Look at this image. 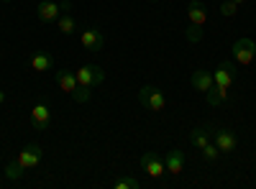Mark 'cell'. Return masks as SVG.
<instances>
[{
    "mask_svg": "<svg viewBox=\"0 0 256 189\" xmlns=\"http://www.w3.org/2000/svg\"><path fill=\"white\" fill-rule=\"evenodd\" d=\"M28 67H31L34 72H49V69L54 67V56H52L49 51H44V49H36V51H31V56H28Z\"/></svg>",
    "mask_w": 256,
    "mask_h": 189,
    "instance_id": "cell-12",
    "label": "cell"
},
{
    "mask_svg": "<svg viewBox=\"0 0 256 189\" xmlns=\"http://www.w3.org/2000/svg\"><path fill=\"white\" fill-rule=\"evenodd\" d=\"M0 3H10V0H0Z\"/></svg>",
    "mask_w": 256,
    "mask_h": 189,
    "instance_id": "cell-28",
    "label": "cell"
},
{
    "mask_svg": "<svg viewBox=\"0 0 256 189\" xmlns=\"http://www.w3.org/2000/svg\"><path fill=\"white\" fill-rule=\"evenodd\" d=\"M184 36H187L190 44H200V41H202V28H198V26H190V28L184 31Z\"/></svg>",
    "mask_w": 256,
    "mask_h": 189,
    "instance_id": "cell-23",
    "label": "cell"
},
{
    "mask_svg": "<svg viewBox=\"0 0 256 189\" xmlns=\"http://www.w3.org/2000/svg\"><path fill=\"white\" fill-rule=\"evenodd\" d=\"M164 169L172 174V177H180L184 172V151L180 149H172L166 156H164Z\"/></svg>",
    "mask_w": 256,
    "mask_h": 189,
    "instance_id": "cell-13",
    "label": "cell"
},
{
    "mask_svg": "<svg viewBox=\"0 0 256 189\" xmlns=\"http://www.w3.org/2000/svg\"><path fill=\"white\" fill-rule=\"evenodd\" d=\"M24 174H26V169L18 164V159H16V161H10V164L6 166V179H8V182H18Z\"/></svg>",
    "mask_w": 256,
    "mask_h": 189,
    "instance_id": "cell-18",
    "label": "cell"
},
{
    "mask_svg": "<svg viewBox=\"0 0 256 189\" xmlns=\"http://www.w3.org/2000/svg\"><path fill=\"white\" fill-rule=\"evenodd\" d=\"M59 15H62V5L54 3V0H41L36 5V18L41 23H56Z\"/></svg>",
    "mask_w": 256,
    "mask_h": 189,
    "instance_id": "cell-9",
    "label": "cell"
},
{
    "mask_svg": "<svg viewBox=\"0 0 256 189\" xmlns=\"http://www.w3.org/2000/svg\"><path fill=\"white\" fill-rule=\"evenodd\" d=\"M148 3H156V0H148Z\"/></svg>",
    "mask_w": 256,
    "mask_h": 189,
    "instance_id": "cell-29",
    "label": "cell"
},
{
    "mask_svg": "<svg viewBox=\"0 0 256 189\" xmlns=\"http://www.w3.org/2000/svg\"><path fill=\"white\" fill-rule=\"evenodd\" d=\"M72 97H74V102L84 105V102H90V100H92V90H90V87H77V90L72 92Z\"/></svg>",
    "mask_w": 256,
    "mask_h": 189,
    "instance_id": "cell-22",
    "label": "cell"
},
{
    "mask_svg": "<svg viewBox=\"0 0 256 189\" xmlns=\"http://www.w3.org/2000/svg\"><path fill=\"white\" fill-rule=\"evenodd\" d=\"M210 138H212V143L218 146L220 154H233V151H236V146H238L236 133L228 131V128H212V136Z\"/></svg>",
    "mask_w": 256,
    "mask_h": 189,
    "instance_id": "cell-7",
    "label": "cell"
},
{
    "mask_svg": "<svg viewBox=\"0 0 256 189\" xmlns=\"http://www.w3.org/2000/svg\"><path fill=\"white\" fill-rule=\"evenodd\" d=\"M59 5H62V13H70L72 10V0H62Z\"/></svg>",
    "mask_w": 256,
    "mask_h": 189,
    "instance_id": "cell-25",
    "label": "cell"
},
{
    "mask_svg": "<svg viewBox=\"0 0 256 189\" xmlns=\"http://www.w3.org/2000/svg\"><path fill=\"white\" fill-rule=\"evenodd\" d=\"M230 56H233V61H236V64L248 67L251 61L256 59V41H254V38H238L236 44L230 46Z\"/></svg>",
    "mask_w": 256,
    "mask_h": 189,
    "instance_id": "cell-3",
    "label": "cell"
},
{
    "mask_svg": "<svg viewBox=\"0 0 256 189\" xmlns=\"http://www.w3.org/2000/svg\"><path fill=\"white\" fill-rule=\"evenodd\" d=\"M41 161H44V149H41L38 143H26L24 149H20V154H18V164L24 166L26 172L41 166Z\"/></svg>",
    "mask_w": 256,
    "mask_h": 189,
    "instance_id": "cell-5",
    "label": "cell"
},
{
    "mask_svg": "<svg viewBox=\"0 0 256 189\" xmlns=\"http://www.w3.org/2000/svg\"><path fill=\"white\" fill-rule=\"evenodd\" d=\"M187 20H190V26H198L202 28L208 23V8L202 0H190V5H187Z\"/></svg>",
    "mask_w": 256,
    "mask_h": 189,
    "instance_id": "cell-11",
    "label": "cell"
},
{
    "mask_svg": "<svg viewBox=\"0 0 256 189\" xmlns=\"http://www.w3.org/2000/svg\"><path fill=\"white\" fill-rule=\"evenodd\" d=\"M190 85H192V90H198V92L205 95L210 87H216V82H212V74L208 69H195L190 74Z\"/></svg>",
    "mask_w": 256,
    "mask_h": 189,
    "instance_id": "cell-14",
    "label": "cell"
},
{
    "mask_svg": "<svg viewBox=\"0 0 256 189\" xmlns=\"http://www.w3.org/2000/svg\"><path fill=\"white\" fill-rule=\"evenodd\" d=\"M205 102L210 105V108H220V105L226 102V97H223V95H220L216 87H210V90L205 92Z\"/></svg>",
    "mask_w": 256,
    "mask_h": 189,
    "instance_id": "cell-20",
    "label": "cell"
},
{
    "mask_svg": "<svg viewBox=\"0 0 256 189\" xmlns=\"http://www.w3.org/2000/svg\"><path fill=\"white\" fill-rule=\"evenodd\" d=\"M138 102L144 105L146 110L162 113V110L166 108V95H164L159 87H154V85H146V87L138 90Z\"/></svg>",
    "mask_w": 256,
    "mask_h": 189,
    "instance_id": "cell-2",
    "label": "cell"
},
{
    "mask_svg": "<svg viewBox=\"0 0 256 189\" xmlns=\"http://www.w3.org/2000/svg\"><path fill=\"white\" fill-rule=\"evenodd\" d=\"M56 85H59L64 92H70V95L80 87V85H77V74L70 72V69H59V72H56Z\"/></svg>",
    "mask_w": 256,
    "mask_h": 189,
    "instance_id": "cell-16",
    "label": "cell"
},
{
    "mask_svg": "<svg viewBox=\"0 0 256 189\" xmlns=\"http://www.w3.org/2000/svg\"><path fill=\"white\" fill-rule=\"evenodd\" d=\"M200 151H202V159H205L208 164H216V161H218V159L223 156V154L218 151V146H216V143H212V141H210L208 146H202V149H200Z\"/></svg>",
    "mask_w": 256,
    "mask_h": 189,
    "instance_id": "cell-19",
    "label": "cell"
},
{
    "mask_svg": "<svg viewBox=\"0 0 256 189\" xmlns=\"http://www.w3.org/2000/svg\"><path fill=\"white\" fill-rule=\"evenodd\" d=\"M80 44L88 51H102L105 49V33L100 28H84L80 33Z\"/></svg>",
    "mask_w": 256,
    "mask_h": 189,
    "instance_id": "cell-8",
    "label": "cell"
},
{
    "mask_svg": "<svg viewBox=\"0 0 256 189\" xmlns=\"http://www.w3.org/2000/svg\"><path fill=\"white\" fill-rule=\"evenodd\" d=\"M74 74H77V85L80 87H98V85H102L105 82V72L98 67V64H84V67H80V69H74Z\"/></svg>",
    "mask_w": 256,
    "mask_h": 189,
    "instance_id": "cell-4",
    "label": "cell"
},
{
    "mask_svg": "<svg viewBox=\"0 0 256 189\" xmlns=\"http://www.w3.org/2000/svg\"><path fill=\"white\" fill-rule=\"evenodd\" d=\"M3 102H6V92H3V90H0V105H3Z\"/></svg>",
    "mask_w": 256,
    "mask_h": 189,
    "instance_id": "cell-26",
    "label": "cell"
},
{
    "mask_svg": "<svg viewBox=\"0 0 256 189\" xmlns=\"http://www.w3.org/2000/svg\"><path fill=\"white\" fill-rule=\"evenodd\" d=\"M56 31H59V33H64V36L77 33V20H74L70 13H62V15L56 18Z\"/></svg>",
    "mask_w": 256,
    "mask_h": 189,
    "instance_id": "cell-17",
    "label": "cell"
},
{
    "mask_svg": "<svg viewBox=\"0 0 256 189\" xmlns=\"http://www.w3.org/2000/svg\"><path fill=\"white\" fill-rule=\"evenodd\" d=\"M49 123H52L49 105H46V102H36L34 108H31V125H34L36 131H46Z\"/></svg>",
    "mask_w": 256,
    "mask_h": 189,
    "instance_id": "cell-10",
    "label": "cell"
},
{
    "mask_svg": "<svg viewBox=\"0 0 256 189\" xmlns=\"http://www.w3.org/2000/svg\"><path fill=\"white\" fill-rule=\"evenodd\" d=\"M113 189H141V182L134 177H123V179L113 182Z\"/></svg>",
    "mask_w": 256,
    "mask_h": 189,
    "instance_id": "cell-21",
    "label": "cell"
},
{
    "mask_svg": "<svg viewBox=\"0 0 256 189\" xmlns=\"http://www.w3.org/2000/svg\"><path fill=\"white\" fill-rule=\"evenodd\" d=\"M210 136H212V128H208V125H198V128L190 131V143L195 146V149H202V146L210 143Z\"/></svg>",
    "mask_w": 256,
    "mask_h": 189,
    "instance_id": "cell-15",
    "label": "cell"
},
{
    "mask_svg": "<svg viewBox=\"0 0 256 189\" xmlns=\"http://www.w3.org/2000/svg\"><path fill=\"white\" fill-rule=\"evenodd\" d=\"M233 3H236V5H244V3H246V0H233Z\"/></svg>",
    "mask_w": 256,
    "mask_h": 189,
    "instance_id": "cell-27",
    "label": "cell"
},
{
    "mask_svg": "<svg viewBox=\"0 0 256 189\" xmlns=\"http://www.w3.org/2000/svg\"><path fill=\"white\" fill-rule=\"evenodd\" d=\"M236 13H238V5L233 3V0H223V3H220V15H226V18L230 15V18H233Z\"/></svg>",
    "mask_w": 256,
    "mask_h": 189,
    "instance_id": "cell-24",
    "label": "cell"
},
{
    "mask_svg": "<svg viewBox=\"0 0 256 189\" xmlns=\"http://www.w3.org/2000/svg\"><path fill=\"white\" fill-rule=\"evenodd\" d=\"M141 169L152 177V179H162L164 174H166V169H164V159L156 154V151H146L144 156H141Z\"/></svg>",
    "mask_w": 256,
    "mask_h": 189,
    "instance_id": "cell-6",
    "label": "cell"
},
{
    "mask_svg": "<svg viewBox=\"0 0 256 189\" xmlns=\"http://www.w3.org/2000/svg\"><path fill=\"white\" fill-rule=\"evenodd\" d=\"M233 79H236V64H233L230 59L220 61L218 69L212 72V82H216V90H218L223 97H228V90H230V85H233Z\"/></svg>",
    "mask_w": 256,
    "mask_h": 189,
    "instance_id": "cell-1",
    "label": "cell"
}]
</instances>
